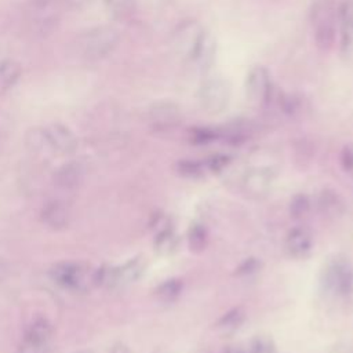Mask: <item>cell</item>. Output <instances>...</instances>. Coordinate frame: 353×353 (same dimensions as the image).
Listing matches in <instances>:
<instances>
[{"label": "cell", "mask_w": 353, "mask_h": 353, "mask_svg": "<svg viewBox=\"0 0 353 353\" xmlns=\"http://www.w3.org/2000/svg\"><path fill=\"white\" fill-rule=\"evenodd\" d=\"M321 285L325 292L338 298L353 292V265L347 255L338 252L327 258L321 270Z\"/></svg>", "instance_id": "cell-1"}, {"label": "cell", "mask_w": 353, "mask_h": 353, "mask_svg": "<svg viewBox=\"0 0 353 353\" xmlns=\"http://www.w3.org/2000/svg\"><path fill=\"white\" fill-rule=\"evenodd\" d=\"M338 4L335 0H313L309 10V19L312 23L316 46L328 51L335 40V30L338 21Z\"/></svg>", "instance_id": "cell-2"}, {"label": "cell", "mask_w": 353, "mask_h": 353, "mask_svg": "<svg viewBox=\"0 0 353 353\" xmlns=\"http://www.w3.org/2000/svg\"><path fill=\"white\" fill-rule=\"evenodd\" d=\"M119 39V32L114 28L97 26L77 37L76 48L83 58L95 61L109 55L117 47Z\"/></svg>", "instance_id": "cell-3"}, {"label": "cell", "mask_w": 353, "mask_h": 353, "mask_svg": "<svg viewBox=\"0 0 353 353\" xmlns=\"http://www.w3.org/2000/svg\"><path fill=\"white\" fill-rule=\"evenodd\" d=\"M52 281L70 291H87L94 285V269L76 262H59L50 270Z\"/></svg>", "instance_id": "cell-4"}, {"label": "cell", "mask_w": 353, "mask_h": 353, "mask_svg": "<svg viewBox=\"0 0 353 353\" xmlns=\"http://www.w3.org/2000/svg\"><path fill=\"white\" fill-rule=\"evenodd\" d=\"M230 84L223 79L205 80L197 92L201 109L210 114L221 113L230 99Z\"/></svg>", "instance_id": "cell-5"}, {"label": "cell", "mask_w": 353, "mask_h": 353, "mask_svg": "<svg viewBox=\"0 0 353 353\" xmlns=\"http://www.w3.org/2000/svg\"><path fill=\"white\" fill-rule=\"evenodd\" d=\"M274 179L276 171L272 167H254L244 174L241 186L250 197L262 199L270 192Z\"/></svg>", "instance_id": "cell-6"}, {"label": "cell", "mask_w": 353, "mask_h": 353, "mask_svg": "<svg viewBox=\"0 0 353 353\" xmlns=\"http://www.w3.org/2000/svg\"><path fill=\"white\" fill-rule=\"evenodd\" d=\"M44 142L55 152L62 154H70L77 148L76 135L63 124L52 123L41 130Z\"/></svg>", "instance_id": "cell-7"}, {"label": "cell", "mask_w": 353, "mask_h": 353, "mask_svg": "<svg viewBox=\"0 0 353 353\" xmlns=\"http://www.w3.org/2000/svg\"><path fill=\"white\" fill-rule=\"evenodd\" d=\"M150 125L157 131H168L181 121V110L176 103L170 101H160L153 103L148 112Z\"/></svg>", "instance_id": "cell-8"}, {"label": "cell", "mask_w": 353, "mask_h": 353, "mask_svg": "<svg viewBox=\"0 0 353 353\" xmlns=\"http://www.w3.org/2000/svg\"><path fill=\"white\" fill-rule=\"evenodd\" d=\"M247 97L258 103L268 102L272 97V80L263 66H254L245 77Z\"/></svg>", "instance_id": "cell-9"}, {"label": "cell", "mask_w": 353, "mask_h": 353, "mask_svg": "<svg viewBox=\"0 0 353 353\" xmlns=\"http://www.w3.org/2000/svg\"><path fill=\"white\" fill-rule=\"evenodd\" d=\"M284 248L291 258L302 259L313 248V234L306 226H295L288 230L284 239Z\"/></svg>", "instance_id": "cell-10"}, {"label": "cell", "mask_w": 353, "mask_h": 353, "mask_svg": "<svg viewBox=\"0 0 353 353\" xmlns=\"http://www.w3.org/2000/svg\"><path fill=\"white\" fill-rule=\"evenodd\" d=\"M215 52H216V41L214 36L210 32L203 29L189 59L196 65L199 70L205 72L212 66L215 59Z\"/></svg>", "instance_id": "cell-11"}, {"label": "cell", "mask_w": 353, "mask_h": 353, "mask_svg": "<svg viewBox=\"0 0 353 353\" xmlns=\"http://www.w3.org/2000/svg\"><path fill=\"white\" fill-rule=\"evenodd\" d=\"M145 268L143 256H134L119 266H113V288L137 281L143 274Z\"/></svg>", "instance_id": "cell-12"}, {"label": "cell", "mask_w": 353, "mask_h": 353, "mask_svg": "<svg viewBox=\"0 0 353 353\" xmlns=\"http://www.w3.org/2000/svg\"><path fill=\"white\" fill-rule=\"evenodd\" d=\"M245 312L243 307H233L225 312L214 324L215 331L222 336H230L237 332L245 321Z\"/></svg>", "instance_id": "cell-13"}, {"label": "cell", "mask_w": 353, "mask_h": 353, "mask_svg": "<svg viewBox=\"0 0 353 353\" xmlns=\"http://www.w3.org/2000/svg\"><path fill=\"white\" fill-rule=\"evenodd\" d=\"M201 28H199L196 23H185L183 26L179 28V30H176L175 34V46H176V51L185 57V58H190V54L197 43V39L201 33Z\"/></svg>", "instance_id": "cell-14"}, {"label": "cell", "mask_w": 353, "mask_h": 353, "mask_svg": "<svg viewBox=\"0 0 353 353\" xmlns=\"http://www.w3.org/2000/svg\"><path fill=\"white\" fill-rule=\"evenodd\" d=\"M319 210L324 216L336 218L343 215L345 212V203L341 194L330 188H325L319 194Z\"/></svg>", "instance_id": "cell-15"}, {"label": "cell", "mask_w": 353, "mask_h": 353, "mask_svg": "<svg viewBox=\"0 0 353 353\" xmlns=\"http://www.w3.org/2000/svg\"><path fill=\"white\" fill-rule=\"evenodd\" d=\"M41 221L51 229H63L69 223V211L61 201H50L41 210Z\"/></svg>", "instance_id": "cell-16"}, {"label": "cell", "mask_w": 353, "mask_h": 353, "mask_svg": "<svg viewBox=\"0 0 353 353\" xmlns=\"http://www.w3.org/2000/svg\"><path fill=\"white\" fill-rule=\"evenodd\" d=\"M83 179V168L79 163H66L54 174V182L62 189H73Z\"/></svg>", "instance_id": "cell-17"}, {"label": "cell", "mask_w": 353, "mask_h": 353, "mask_svg": "<svg viewBox=\"0 0 353 353\" xmlns=\"http://www.w3.org/2000/svg\"><path fill=\"white\" fill-rule=\"evenodd\" d=\"M52 336V325L51 323L44 317H37L32 320L25 331L22 339L30 341V342H40V343H50V339Z\"/></svg>", "instance_id": "cell-18"}, {"label": "cell", "mask_w": 353, "mask_h": 353, "mask_svg": "<svg viewBox=\"0 0 353 353\" xmlns=\"http://www.w3.org/2000/svg\"><path fill=\"white\" fill-rule=\"evenodd\" d=\"M181 244V239L179 236L175 233L174 228L172 229H167L163 232H159L154 234V240H153V248L159 255L163 256H168L172 255L178 251Z\"/></svg>", "instance_id": "cell-19"}, {"label": "cell", "mask_w": 353, "mask_h": 353, "mask_svg": "<svg viewBox=\"0 0 353 353\" xmlns=\"http://www.w3.org/2000/svg\"><path fill=\"white\" fill-rule=\"evenodd\" d=\"M52 0H36L32 4L30 21L40 29L47 28L52 22H55V11L52 8Z\"/></svg>", "instance_id": "cell-20"}, {"label": "cell", "mask_w": 353, "mask_h": 353, "mask_svg": "<svg viewBox=\"0 0 353 353\" xmlns=\"http://www.w3.org/2000/svg\"><path fill=\"white\" fill-rule=\"evenodd\" d=\"M183 291V281L178 277H171L160 283L154 288V296L159 302L163 303H174Z\"/></svg>", "instance_id": "cell-21"}, {"label": "cell", "mask_w": 353, "mask_h": 353, "mask_svg": "<svg viewBox=\"0 0 353 353\" xmlns=\"http://www.w3.org/2000/svg\"><path fill=\"white\" fill-rule=\"evenodd\" d=\"M22 68L15 59H4L0 62V94L12 88L19 80Z\"/></svg>", "instance_id": "cell-22"}, {"label": "cell", "mask_w": 353, "mask_h": 353, "mask_svg": "<svg viewBox=\"0 0 353 353\" xmlns=\"http://www.w3.org/2000/svg\"><path fill=\"white\" fill-rule=\"evenodd\" d=\"M174 170L181 178L190 179V181H199V179L204 178L205 171H207L204 163L192 160V159L178 160L174 165Z\"/></svg>", "instance_id": "cell-23"}, {"label": "cell", "mask_w": 353, "mask_h": 353, "mask_svg": "<svg viewBox=\"0 0 353 353\" xmlns=\"http://www.w3.org/2000/svg\"><path fill=\"white\" fill-rule=\"evenodd\" d=\"M188 247L192 252H203L208 245V232L203 223L193 222L190 223L186 233Z\"/></svg>", "instance_id": "cell-24"}, {"label": "cell", "mask_w": 353, "mask_h": 353, "mask_svg": "<svg viewBox=\"0 0 353 353\" xmlns=\"http://www.w3.org/2000/svg\"><path fill=\"white\" fill-rule=\"evenodd\" d=\"M108 11L116 19H127L135 11V0H103Z\"/></svg>", "instance_id": "cell-25"}, {"label": "cell", "mask_w": 353, "mask_h": 353, "mask_svg": "<svg viewBox=\"0 0 353 353\" xmlns=\"http://www.w3.org/2000/svg\"><path fill=\"white\" fill-rule=\"evenodd\" d=\"M310 211V199L305 193H296L290 201V215L294 219L305 218Z\"/></svg>", "instance_id": "cell-26"}, {"label": "cell", "mask_w": 353, "mask_h": 353, "mask_svg": "<svg viewBox=\"0 0 353 353\" xmlns=\"http://www.w3.org/2000/svg\"><path fill=\"white\" fill-rule=\"evenodd\" d=\"M247 353H279V350L272 336L261 334L251 339Z\"/></svg>", "instance_id": "cell-27"}, {"label": "cell", "mask_w": 353, "mask_h": 353, "mask_svg": "<svg viewBox=\"0 0 353 353\" xmlns=\"http://www.w3.org/2000/svg\"><path fill=\"white\" fill-rule=\"evenodd\" d=\"M218 137H219L218 131L207 127H194L189 130V141L193 145H207L215 141Z\"/></svg>", "instance_id": "cell-28"}, {"label": "cell", "mask_w": 353, "mask_h": 353, "mask_svg": "<svg viewBox=\"0 0 353 353\" xmlns=\"http://www.w3.org/2000/svg\"><path fill=\"white\" fill-rule=\"evenodd\" d=\"M262 268V262L255 258V256H250L245 258L236 269H234V274L239 277H247V276H252L255 273H258Z\"/></svg>", "instance_id": "cell-29"}, {"label": "cell", "mask_w": 353, "mask_h": 353, "mask_svg": "<svg viewBox=\"0 0 353 353\" xmlns=\"http://www.w3.org/2000/svg\"><path fill=\"white\" fill-rule=\"evenodd\" d=\"M229 163H230V156L216 153V154L208 157L207 161L204 163V165H205L207 171H210L212 174H219L229 165Z\"/></svg>", "instance_id": "cell-30"}, {"label": "cell", "mask_w": 353, "mask_h": 353, "mask_svg": "<svg viewBox=\"0 0 353 353\" xmlns=\"http://www.w3.org/2000/svg\"><path fill=\"white\" fill-rule=\"evenodd\" d=\"M338 21L341 28H353V0H345L339 4Z\"/></svg>", "instance_id": "cell-31"}, {"label": "cell", "mask_w": 353, "mask_h": 353, "mask_svg": "<svg viewBox=\"0 0 353 353\" xmlns=\"http://www.w3.org/2000/svg\"><path fill=\"white\" fill-rule=\"evenodd\" d=\"M149 226L153 229V232L156 234L159 232H163V230H167V229H172V222H171V218L167 214L159 211L154 215H152Z\"/></svg>", "instance_id": "cell-32"}, {"label": "cell", "mask_w": 353, "mask_h": 353, "mask_svg": "<svg viewBox=\"0 0 353 353\" xmlns=\"http://www.w3.org/2000/svg\"><path fill=\"white\" fill-rule=\"evenodd\" d=\"M48 352H50V343L30 342L25 339H22L17 350V353H48Z\"/></svg>", "instance_id": "cell-33"}, {"label": "cell", "mask_w": 353, "mask_h": 353, "mask_svg": "<svg viewBox=\"0 0 353 353\" xmlns=\"http://www.w3.org/2000/svg\"><path fill=\"white\" fill-rule=\"evenodd\" d=\"M342 168L353 175V143H346L341 150Z\"/></svg>", "instance_id": "cell-34"}, {"label": "cell", "mask_w": 353, "mask_h": 353, "mask_svg": "<svg viewBox=\"0 0 353 353\" xmlns=\"http://www.w3.org/2000/svg\"><path fill=\"white\" fill-rule=\"evenodd\" d=\"M66 4H69L73 8H84L92 3V0H65Z\"/></svg>", "instance_id": "cell-35"}, {"label": "cell", "mask_w": 353, "mask_h": 353, "mask_svg": "<svg viewBox=\"0 0 353 353\" xmlns=\"http://www.w3.org/2000/svg\"><path fill=\"white\" fill-rule=\"evenodd\" d=\"M109 353H130V350H128V347L124 345V343H114L112 347H110V350H109Z\"/></svg>", "instance_id": "cell-36"}, {"label": "cell", "mask_w": 353, "mask_h": 353, "mask_svg": "<svg viewBox=\"0 0 353 353\" xmlns=\"http://www.w3.org/2000/svg\"><path fill=\"white\" fill-rule=\"evenodd\" d=\"M8 270H10L8 263H7L3 258H0V281H1V280H4V279L7 277Z\"/></svg>", "instance_id": "cell-37"}, {"label": "cell", "mask_w": 353, "mask_h": 353, "mask_svg": "<svg viewBox=\"0 0 353 353\" xmlns=\"http://www.w3.org/2000/svg\"><path fill=\"white\" fill-rule=\"evenodd\" d=\"M223 353H247V350L237 347V346H229L228 349L223 350Z\"/></svg>", "instance_id": "cell-38"}, {"label": "cell", "mask_w": 353, "mask_h": 353, "mask_svg": "<svg viewBox=\"0 0 353 353\" xmlns=\"http://www.w3.org/2000/svg\"><path fill=\"white\" fill-rule=\"evenodd\" d=\"M77 353H92V352H90V350H83V352H77Z\"/></svg>", "instance_id": "cell-39"}]
</instances>
